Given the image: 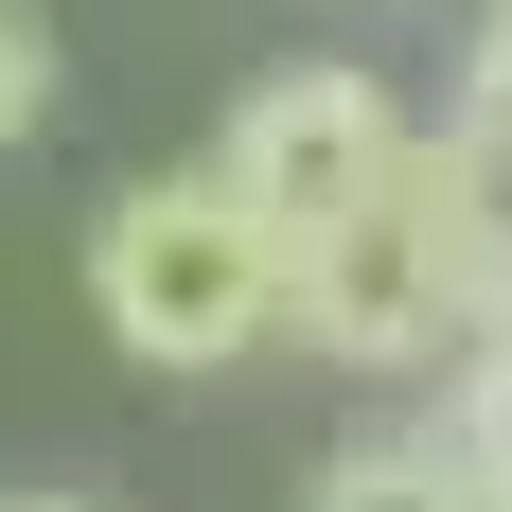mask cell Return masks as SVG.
<instances>
[{
  "instance_id": "cell-1",
  "label": "cell",
  "mask_w": 512,
  "mask_h": 512,
  "mask_svg": "<svg viewBox=\"0 0 512 512\" xmlns=\"http://www.w3.org/2000/svg\"><path fill=\"white\" fill-rule=\"evenodd\" d=\"M89 318H106V354H142V371H230V354L283 336V230L230 195V159L124 177L89 212Z\"/></svg>"
},
{
  "instance_id": "cell-2",
  "label": "cell",
  "mask_w": 512,
  "mask_h": 512,
  "mask_svg": "<svg viewBox=\"0 0 512 512\" xmlns=\"http://www.w3.org/2000/svg\"><path fill=\"white\" fill-rule=\"evenodd\" d=\"M407 142H424V124H407L389 89H371L354 53H283V71H265L248 106H230V142H212V159H230V195H248L265 230H283V248H301L318 212L389 195V177H407Z\"/></svg>"
},
{
  "instance_id": "cell-3",
  "label": "cell",
  "mask_w": 512,
  "mask_h": 512,
  "mask_svg": "<svg viewBox=\"0 0 512 512\" xmlns=\"http://www.w3.org/2000/svg\"><path fill=\"white\" fill-rule=\"evenodd\" d=\"M301 512H495V477L460 460V424H371V442L318 460Z\"/></svg>"
},
{
  "instance_id": "cell-4",
  "label": "cell",
  "mask_w": 512,
  "mask_h": 512,
  "mask_svg": "<svg viewBox=\"0 0 512 512\" xmlns=\"http://www.w3.org/2000/svg\"><path fill=\"white\" fill-rule=\"evenodd\" d=\"M36 124H53V18L0 0V142H36Z\"/></svg>"
},
{
  "instance_id": "cell-5",
  "label": "cell",
  "mask_w": 512,
  "mask_h": 512,
  "mask_svg": "<svg viewBox=\"0 0 512 512\" xmlns=\"http://www.w3.org/2000/svg\"><path fill=\"white\" fill-rule=\"evenodd\" d=\"M460 124L512 159V0H477V71H460Z\"/></svg>"
},
{
  "instance_id": "cell-6",
  "label": "cell",
  "mask_w": 512,
  "mask_h": 512,
  "mask_svg": "<svg viewBox=\"0 0 512 512\" xmlns=\"http://www.w3.org/2000/svg\"><path fill=\"white\" fill-rule=\"evenodd\" d=\"M0 512H89V495H0Z\"/></svg>"
}]
</instances>
